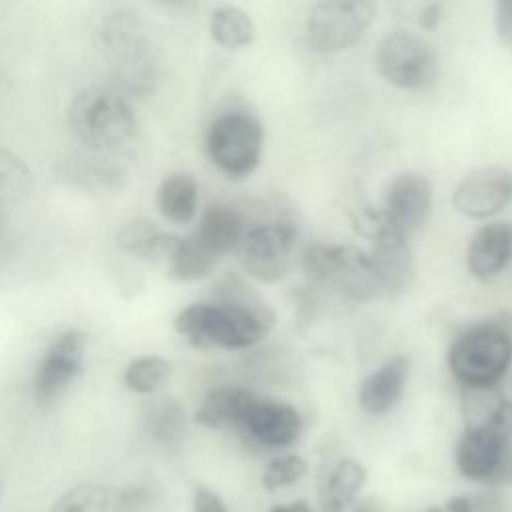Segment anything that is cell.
Wrapping results in <instances>:
<instances>
[{"label":"cell","mask_w":512,"mask_h":512,"mask_svg":"<svg viewBox=\"0 0 512 512\" xmlns=\"http://www.w3.org/2000/svg\"><path fill=\"white\" fill-rule=\"evenodd\" d=\"M274 312L250 292L232 288L220 302H196L178 312L174 328L196 348L244 350L258 344L272 328Z\"/></svg>","instance_id":"cell-1"},{"label":"cell","mask_w":512,"mask_h":512,"mask_svg":"<svg viewBox=\"0 0 512 512\" xmlns=\"http://www.w3.org/2000/svg\"><path fill=\"white\" fill-rule=\"evenodd\" d=\"M448 368L462 388H498L512 364V332L502 322H478L448 346Z\"/></svg>","instance_id":"cell-2"},{"label":"cell","mask_w":512,"mask_h":512,"mask_svg":"<svg viewBox=\"0 0 512 512\" xmlns=\"http://www.w3.org/2000/svg\"><path fill=\"white\" fill-rule=\"evenodd\" d=\"M100 44L112 66V76L124 92L144 96L154 90L156 58L134 12H112L100 28Z\"/></svg>","instance_id":"cell-3"},{"label":"cell","mask_w":512,"mask_h":512,"mask_svg":"<svg viewBox=\"0 0 512 512\" xmlns=\"http://www.w3.org/2000/svg\"><path fill=\"white\" fill-rule=\"evenodd\" d=\"M68 122L74 136L94 152H112L136 134V116L130 104L102 86L82 88L70 102Z\"/></svg>","instance_id":"cell-4"},{"label":"cell","mask_w":512,"mask_h":512,"mask_svg":"<svg viewBox=\"0 0 512 512\" xmlns=\"http://www.w3.org/2000/svg\"><path fill=\"white\" fill-rule=\"evenodd\" d=\"M306 274L352 302H368L382 294L368 250L346 244H312L302 254Z\"/></svg>","instance_id":"cell-5"},{"label":"cell","mask_w":512,"mask_h":512,"mask_svg":"<svg viewBox=\"0 0 512 512\" xmlns=\"http://www.w3.org/2000/svg\"><path fill=\"white\" fill-rule=\"evenodd\" d=\"M264 148V128L256 116L230 110L216 116L206 132V152L212 164L228 178L254 172Z\"/></svg>","instance_id":"cell-6"},{"label":"cell","mask_w":512,"mask_h":512,"mask_svg":"<svg viewBox=\"0 0 512 512\" xmlns=\"http://www.w3.org/2000/svg\"><path fill=\"white\" fill-rule=\"evenodd\" d=\"M376 4L368 0L318 2L308 12L304 42L310 52L336 54L354 46L376 20Z\"/></svg>","instance_id":"cell-7"},{"label":"cell","mask_w":512,"mask_h":512,"mask_svg":"<svg viewBox=\"0 0 512 512\" xmlns=\"http://www.w3.org/2000/svg\"><path fill=\"white\" fill-rule=\"evenodd\" d=\"M380 76L400 90H426L438 80V58L432 46L414 32H388L376 50Z\"/></svg>","instance_id":"cell-8"},{"label":"cell","mask_w":512,"mask_h":512,"mask_svg":"<svg viewBox=\"0 0 512 512\" xmlns=\"http://www.w3.org/2000/svg\"><path fill=\"white\" fill-rule=\"evenodd\" d=\"M298 230L290 220H272L248 226L236 246L242 268L260 282L280 280L296 248Z\"/></svg>","instance_id":"cell-9"},{"label":"cell","mask_w":512,"mask_h":512,"mask_svg":"<svg viewBox=\"0 0 512 512\" xmlns=\"http://www.w3.org/2000/svg\"><path fill=\"white\" fill-rule=\"evenodd\" d=\"M364 226V234L370 238L368 254L380 280L382 294L398 296L406 292L416 276V264L408 238L390 226L382 210L368 212Z\"/></svg>","instance_id":"cell-10"},{"label":"cell","mask_w":512,"mask_h":512,"mask_svg":"<svg viewBox=\"0 0 512 512\" xmlns=\"http://www.w3.org/2000/svg\"><path fill=\"white\" fill-rule=\"evenodd\" d=\"M88 338L82 330L60 332L44 350L34 376V398L40 406H52L82 370Z\"/></svg>","instance_id":"cell-11"},{"label":"cell","mask_w":512,"mask_h":512,"mask_svg":"<svg viewBox=\"0 0 512 512\" xmlns=\"http://www.w3.org/2000/svg\"><path fill=\"white\" fill-rule=\"evenodd\" d=\"M512 198V172L504 166H484L466 174L452 192V206L470 220H488Z\"/></svg>","instance_id":"cell-12"},{"label":"cell","mask_w":512,"mask_h":512,"mask_svg":"<svg viewBox=\"0 0 512 512\" xmlns=\"http://www.w3.org/2000/svg\"><path fill=\"white\" fill-rule=\"evenodd\" d=\"M432 212V184L420 172L396 174L384 192L382 214L406 238L418 232Z\"/></svg>","instance_id":"cell-13"},{"label":"cell","mask_w":512,"mask_h":512,"mask_svg":"<svg viewBox=\"0 0 512 512\" xmlns=\"http://www.w3.org/2000/svg\"><path fill=\"white\" fill-rule=\"evenodd\" d=\"M242 428L262 446L284 448L300 436L302 418L300 412L286 402L258 398L248 410Z\"/></svg>","instance_id":"cell-14"},{"label":"cell","mask_w":512,"mask_h":512,"mask_svg":"<svg viewBox=\"0 0 512 512\" xmlns=\"http://www.w3.org/2000/svg\"><path fill=\"white\" fill-rule=\"evenodd\" d=\"M506 442L508 438L492 430L466 428L454 446L456 470L468 480L490 482L500 466Z\"/></svg>","instance_id":"cell-15"},{"label":"cell","mask_w":512,"mask_h":512,"mask_svg":"<svg viewBox=\"0 0 512 512\" xmlns=\"http://www.w3.org/2000/svg\"><path fill=\"white\" fill-rule=\"evenodd\" d=\"M512 260V222H490L480 226L468 242V272L482 282L496 278Z\"/></svg>","instance_id":"cell-16"},{"label":"cell","mask_w":512,"mask_h":512,"mask_svg":"<svg viewBox=\"0 0 512 512\" xmlns=\"http://www.w3.org/2000/svg\"><path fill=\"white\" fill-rule=\"evenodd\" d=\"M410 378V362L406 356H392L370 372L358 390V404L370 416L390 412L404 394Z\"/></svg>","instance_id":"cell-17"},{"label":"cell","mask_w":512,"mask_h":512,"mask_svg":"<svg viewBox=\"0 0 512 512\" xmlns=\"http://www.w3.org/2000/svg\"><path fill=\"white\" fill-rule=\"evenodd\" d=\"M258 400L254 392L242 386H216L212 388L204 400L200 402L194 420L206 428H228V426H242L246 420L248 410Z\"/></svg>","instance_id":"cell-18"},{"label":"cell","mask_w":512,"mask_h":512,"mask_svg":"<svg viewBox=\"0 0 512 512\" xmlns=\"http://www.w3.org/2000/svg\"><path fill=\"white\" fill-rule=\"evenodd\" d=\"M462 416L466 428L492 430L504 438L512 436V402L498 388H462Z\"/></svg>","instance_id":"cell-19"},{"label":"cell","mask_w":512,"mask_h":512,"mask_svg":"<svg viewBox=\"0 0 512 512\" xmlns=\"http://www.w3.org/2000/svg\"><path fill=\"white\" fill-rule=\"evenodd\" d=\"M246 224L242 214L224 202H214L204 208L200 224L196 228V238L210 248L216 256L236 250L240 238L244 236Z\"/></svg>","instance_id":"cell-20"},{"label":"cell","mask_w":512,"mask_h":512,"mask_svg":"<svg viewBox=\"0 0 512 512\" xmlns=\"http://www.w3.org/2000/svg\"><path fill=\"white\" fill-rule=\"evenodd\" d=\"M368 478L364 464L356 458L338 460L320 488L322 512H344L360 494Z\"/></svg>","instance_id":"cell-21"},{"label":"cell","mask_w":512,"mask_h":512,"mask_svg":"<svg viewBox=\"0 0 512 512\" xmlns=\"http://www.w3.org/2000/svg\"><path fill=\"white\" fill-rule=\"evenodd\" d=\"M160 214L172 224H188L198 210V184L188 172L168 174L156 192Z\"/></svg>","instance_id":"cell-22"},{"label":"cell","mask_w":512,"mask_h":512,"mask_svg":"<svg viewBox=\"0 0 512 512\" xmlns=\"http://www.w3.org/2000/svg\"><path fill=\"white\" fill-rule=\"evenodd\" d=\"M178 238L180 236L162 232L150 220H132L116 232V246L146 260H168Z\"/></svg>","instance_id":"cell-23"},{"label":"cell","mask_w":512,"mask_h":512,"mask_svg":"<svg viewBox=\"0 0 512 512\" xmlns=\"http://www.w3.org/2000/svg\"><path fill=\"white\" fill-rule=\"evenodd\" d=\"M220 256H216L210 248H206L196 234L186 238H178L168 262V276L178 282H196L210 276L218 264Z\"/></svg>","instance_id":"cell-24"},{"label":"cell","mask_w":512,"mask_h":512,"mask_svg":"<svg viewBox=\"0 0 512 512\" xmlns=\"http://www.w3.org/2000/svg\"><path fill=\"white\" fill-rule=\"evenodd\" d=\"M144 428L156 444L174 450L184 438L186 414L174 398L162 396L144 408Z\"/></svg>","instance_id":"cell-25"},{"label":"cell","mask_w":512,"mask_h":512,"mask_svg":"<svg viewBox=\"0 0 512 512\" xmlns=\"http://www.w3.org/2000/svg\"><path fill=\"white\" fill-rule=\"evenodd\" d=\"M208 28L212 40L226 50L246 48L256 40V26L250 14L238 6L214 8L210 14Z\"/></svg>","instance_id":"cell-26"},{"label":"cell","mask_w":512,"mask_h":512,"mask_svg":"<svg viewBox=\"0 0 512 512\" xmlns=\"http://www.w3.org/2000/svg\"><path fill=\"white\" fill-rule=\"evenodd\" d=\"M50 512H122V492L104 484H80L64 492Z\"/></svg>","instance_id":"cell-27"},{"label":"cell","mask_w":512,"mask_h":512,"mask_svg":"<svg viewBox=\"0 0 512 512\" xmlns=\"http://www.w3.org/2000/svg\"><path fill=\"white\" fill-rule=\"evenodd\" d=\"M172 374V364L162 356L134 358L124 370V384L136 394L158 392Z\"/></svg>","instance_id":"cell-28"},{"label":"cell","mask_w":512,"mask_h":512,"mask_svg":"<svg viewBox=\"0 0 512 512\" xmlns=\"http://www.w3.org/2000/svg\"><path fill=\"white\" fill-rule=\"evenodd\" d=\"M30 182L32 176L26 164L8 150H0V202L24 198Z\"/></svg>","instance_id":"cell-29"},{"label":"cell","mask_w":512,"mask_h":512,"mask_svg":"<svg viewBox=\"0 0 512 512\" xmlns=\"http://www.w3.org/2000/svg\"><path fill=\"white\" fill-rule=\"evenodd\" d=\"M306 472H308V464L302 456L284 454V456L272 458L266 464L260 482L266 490H278V488L296 484L300 478L306 476Z\"/></svg>","instance_id":"cell-30"},{"label":"cell","mask_w":512,"mask_h":512,"mask_svg":"<svg viewBox=\"0 0 512 512\" xmlns=\"http://www.w3.org/2000/svg\"><path fill=\"white\" fill-rule=\"evenodd\" d=\"M474 512H508L512 506V498L506 492L490 488L482 494L470 496Z\"/></svg>","instance_id":"cell-31"},{"label":"cell","mask_w":512,"mask_h":512,"mask_svg":"<svg viewBox=\"0 0 512 512\" xmlns=\"http://www.w3.org/2000/svg\"><path fill=\"white\" fill-rule=\"evenodd\" d=\"M494 28L502 44H512V0H498L494 4Z\"/></svg>","instance_id":"cell-32"},{"label":"cell","mask_w":512,"mask_h":512,"mask_svg":"<svg viewBox=\"0 0 512 512\" xmlns=\"http://www.w3.org/2000/svg\"><path fill=\"white\" fill-rule=\"evenodd\" d=\"M192 508H194V512H228V508L220 500V496L214 494L210 488H204V486H198L194 490Z\"/></svg>","instance_id":"cell-33"},{"label":"cell","mask_w":512,"mask_h":512,"mask_svg":"<svg viewBox=\"0 0 512 512\" xmlns=\"http://www.w3.org/2000/svg\"><path fill=\"white\" fill-rule=\"evenodd\" d=\"M490 484H500V486H512V438H508L500 466L490 480Z\"/></svg>","instance_id":"cell-34"},{"label":"cell","mask_w":512,"mask_h":512,"mask_svg":"<svg viewBox=\"0 0 512 512\" xmlns=\"http://www.w3.org/2000/svg\"><path fill=\"white\" fill-rule=\"evenodd\" d=\"M440 16H442V6L432 2V4H426L422 10H420V16H418V24L420 28L424 30H434L440 22Z\"/></svg>","instance_id":"cell-35"},{"label":"cell","mask_w":512,"mask_h":512,"mask_svg":"<svg viewBox=\"0 0 512 512\" xmlns=\"http://www.w3.org/2000/svg\"><path fill=\"white\" fill-rule=\"evenodd\" d=\"M446 510L448 512H474V506H472V498L470 496H452L448 498L446 502Z\"/></svg>","instance_id":"cell-36"},{"label":"cell","mask_w":512,"mask_h":512,"mask_svg":"<svg viewBox=\"0 0 512 512\" xmlns=\"http://www.w3.org/2000/svg\"><path fill=\"white\" fill-rule=\"evenodd\" d=\"M288 508H290V512H312V508L306 500H294L288 504Z\"/></svg>","instance_id":"cell-37"},{"label":"cell","mask_w":512,"mask_h":512,"mask_svg":"<svg viewBox=\"0 0 512 512\" xmlns=\"http://www.w3.org/2000/svg\"><path fill=\"white\" fill-rule=\"evenodd\" d=\"M268 512H290V508H288V506H280V504H278V506H274V508H270V510H268Z\"/></svg>","instance_id":"cell-38"},{"label":"cell","mask_w":512,"mask_h":512,"mask_svg":"<svg viewBox=\"0 0 512 512\" xmlns=\"http://www.w3.org/2000/svg\"><path fill=\"white\" fill-rule=\"evenodd\" d=\"M426 512H442V510H440V508H428Z\"/></svg>","instance_id":"cell-39"},{"label":"cell","mask_w":512,"mask_h":512,"mask_svg":"<svg viewBox=\"0 0 512 512\" xmlns=\"http://www.w3.org/2000/svg\"><path fill=\"white\" fill-rule=\"evenodd\" d=\"M362 512H370V510H362Z\"/></svg>","instance_id":"cell-40"}]
</instances>
